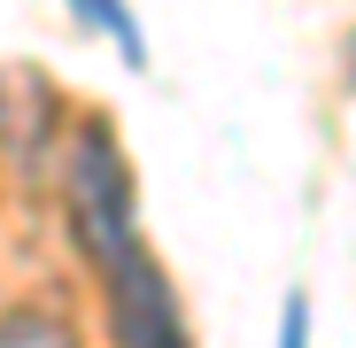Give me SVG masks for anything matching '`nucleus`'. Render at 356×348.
Segmentation results:
<instances>
[{"label":"nucleus","mask_w":356,"mask_h":348,"mask_svg":"<svg viewBox=\"0 0 356 348\" xmlns=\"http://www.w3.org/2000/svg\"><path fill=\"white\" fill-rule=\"evenodd\" d=\"M70 8H78V24L108 31V39H116V54H124L132 70H147V39H140V24H132V8H124V0H70Z\"/></svg>","instance_id":"nucleus-2"},{"label":"nucleus","mask_w":356,"mask_h":348,"mask_svg":"<svg viewBox=\"0 0 356 348\" xmlns=\"http://www.w3.org/2000/svg\"><path fill=\"white\" fill-rule=\"evenodd\" d=\"M70 224H78V248H86V263L101 279L108 340L116 348H194L186 340V310H178L155 248L140 240L132 163L108 140V124H86L78 147H70Z\"/></svg>","instance_id":"nucleus-1"},{"label":"nucleus","mask_w":356,"mask_h":348,"mask_svg":"<svg viewBox=\"0 0 356 348\" xmlns=\"http://www.w3.org/2000/svg\"><path fill=\"white\" fill-rule=\"evenodd\" d=\"M279 348H310V295L294 286L286 310H279Z\"/></svg>","instance_id":"nucleus-4"},{"label":"nucleus","mask_w":356,"mask_h":348,"mask_svg":"<svg viewBox=\"0 0 356 348\" xmlns=\"http://www.w3.org/2000/svg\"><path fill=\"white\" fill-rule=\"evenodd\" d=\"M348 78H356V47H348Z\"/></svg>","instance_id":"nucleus-5"},{"label":"nucleus","mask_w":356,"mask_h":348,"mask_svg":"<svg viewBox=\"0 0 356 348\" xmlns=\"http://www.w3.org/2000/svg\"><path fill=\"white\" fill-rule=\"evenodd\" d=\"M0 348H78L70 325H54L47 310H16V317H0Z\"/></svg>","instance_id":"nucleus-3"}]
</instances>
